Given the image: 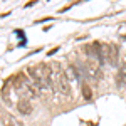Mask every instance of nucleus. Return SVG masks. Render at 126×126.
<instances>
[{
    "label": "nucleus",
    "instance_id": "obj_1",
    "mask_svg": "<svg viewBox=\"0 0 126 126\" xmlns=\"http://www.w3.org/2000/svg\"><path fill=\"white\" fill-rule=\"evenodd\" d=\"M50 67H52V87H54L57 93L67 96L69 93H71V84H69L66 71L61 67V64H57V62L50 64Z\"/></svg>",
    "mask_w": 126,
    "mask_h": 126
},
{
    "label": "nucleus",
    "instance_id": "obj_2",
    "mask_svg": "<svg viewBox=\"0 0 126 126\" xmlns=\"http://www.w3.org/2000/svg\"><path fill=\"white\" fill-rule=\"evenodd\" d=\"M103 54H104V61H108L111 66L118 64V46H114V44H103Z\"/></svg>",
    "mask_w": 126,
    "mask_h": 126
},
{
    "label": "nucleus",
    "instance_id": "obj_3",
    "mask_svg": "<svg viewBox=\"0 0 126 126\" xmlns=\"http://www.w3.org/2000/svg\"><path fill=\"white\" fill-rule=\"evenodd\" d=\"M101 62L97 61V59H89L87 61V64H86V72L91 76V78H94V79H99L101 78Z\"/></svg>",
    "mask_w": 126,
    "mask_h": 126
},
{
    "label": "nucleus",
    "instance_id": "obj_4",
    "mask_svg": "<svg viewBox=\"0 0 126 126\" xmlns=\"http://www.w3.org/2000/svg\"><path fill=\"white\" fill-rule=\"evenodd\" d=\"M17 109H19L20 114H25V116H29L30 113H32V103H30L29 97H20L19 103H17Z\"/></svg>",
    "mask_w": 126,
    "mask_h": 126
},
{
    "label": "nucleus",
    "instance_id": "obj_5",
    "mask_svg": "<svg viewBox=\"0 0 126 126\" xmlns=\"http://www.w3.org/2000/svg\"><path fill=\"white\" fill-rule=\"evenodd\" d=\"M116 86H118V87H123V86H126V59L123 61L121 67L118 69V76H116Z\"/></svg>",
    "mask_w": 126,
    "mask_h": 126
},
{
    "label": "nucleus",
    "instance_id": "obj_6",
    "mask_svg": "<svg viewBox=\"0 0 126 126\" xmlns=\"http://www.w3.org/2000/svg\"><path fill=\"white\" fill-rule=\"evenodd\" d=\"M2 121H3V126H24L17 118L9 114V113H3L2 114Z\"/></svg>",
    "mask_w": 126,
    "mask_h": 126
},
{
    "label": "nucleus",
    "instance_id": "obj_7",
    "mask_svg": "<svg viewBox=\"0 0 126 126\" xmlns=\"http://www.w3.org/2000/svg\"><path fill=\"white\" fill-rule=\"evenodd\" d=\"M82 96L86 101H91L93 99V93H91V87L87 86V84H82Z\"/></svg>",
    "mask_w": 126,
    "mask_h": 126
},
{
    "label": "nucleus",
    "instance_id": "obj_8",
    "mask_svg": "<svg viewBox=\"0 0 126 126\" xmlns=\"http://www.w3.org/2000/svg\"><path fill=\"white\" fill-rule=\"evenodd\" d=\"M125 59H126V56H125Z\"/></svg>",
    "mask_w": 126,
    "mask_h": 126
}]
</instances>
